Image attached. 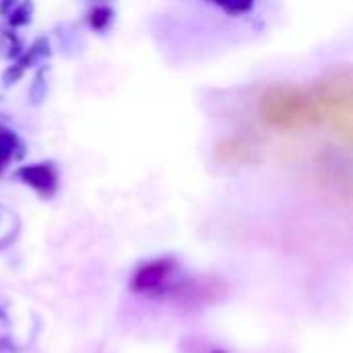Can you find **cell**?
Here are the masks:
<instances>
[{"label":"cell","instance_id":"1","mask_svg":"<svg viewBox=\"0 0 353 353\" xmlns=\"http://www.w3.org/2000/svg\"><path fill=\"white\" fill-rule=\"evenodd\" d=\"M263 118L283 130L304 128L316 114L306 93L296 87H273L261 99Z\"/></svg>","mask_w":353,"mask_h":353},{"label":"cell","instance_id":"2","mask_svg":"<svg viewBox=\"0 0 353 353\" xmlns=\"http://www.w3.org/2000/svg\"><path fill=\"white\" fill-rule=\"evenodd\" d=\"M215 2L221 4L230 12H242V10H246L250 6L252 0H215Z\"/></svg>","mask_w":353,"mask_h":353}]
</instances>
